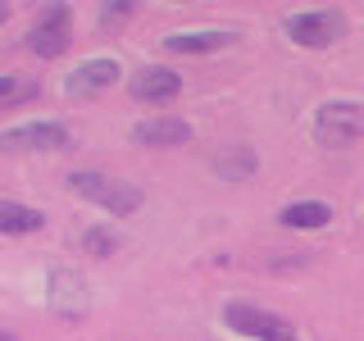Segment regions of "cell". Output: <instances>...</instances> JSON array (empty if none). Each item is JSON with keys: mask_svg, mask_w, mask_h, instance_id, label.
Returning a JSON list of instances; mask_svg holds the SVG:
<instances>
[{"mask_svg": "<svg viewBox=\"0 0 364 341\" xmlns=\"http://www.w3.org/2000/svg\"><path fill=\"white\" fill-rule=\"evenodd\" d=\"M68 191H77V196L91 200L96 210H109V214H119V219H128V214L141 210V191L123 178L100 173V168H73V173H68Z\"/></svg>", "mask_w": 364, "mask_h": 341, "instance_id": "obj_1", "label": "cell"}, {"mask_svg": "<svg viewBox=\"0 0 364 341\" xmlns=\"http://www.w3.org/2000/svg\"><path fill=\"white\" fill-rule=\"evenodd\" d=\"M223 323L232 328V332L250 337V341H301L291 318L273 314V310H264V305H255V301H228L223 305Z\"/></svg>", "mask_w": 364, "mask_h": 341, "instance_id": "obj_2", "label": "cell"}, {"mask_svg": "<svg viewBox=\"0 0 364 341\" xmlns=\"http://www.w3.org/2000/svg\"><path fill=\"white\" fill-rule=\"evenodd\" d=\"M46 310L64 323H77L87 318L91 310V291H87V278L77 269H50V282H46Z\"/></svg>", "mask_w": 364, "mask_h": 341, "instance_id": "obj_3", "label": "cell"}, {"mask_svg": "<svg viewBox=\"0 0 364 341\" xmlns=\"http://www.w3.org/2000/svg\"><path fill=\"white\" fill-rule=\"evenodd\" d=\"M314 136L323 146H355L364 136V109L355 105V100H328L323 109L314 114Z\"/></svg>", "mask_w": 364, "mask_h": 341, "instance_id": "obj_4", "label": "cell"}, {"mask_svg": "<svg viewBox=\"0 0 364 341\" xmlns=\"http://www.w3.org/2000/svg\"><path fill=\"white\" fill-rule=\"evenodd\" d=\"M341 32H346V18L337 9H301V14L287 18V37L296 45H310V50H323V45L341 41Z\"/></svg>", "mask_w": 364, "mask_h": 341, "instance_id": "obj_5", "label": "cell"}, {"mask_svg": "<svg viewBox=\"0 0 364 341\" xmlns=\"http://www.w3.org/2000/svg\"><path fill=\"white\" fill-rule=\"evenodd\" d=\"M119 77H123V64L114 55H91V60L73 64L64 87H68V96H96V91H109Z\"/></svg>", "mask_w": 364, "mask_h": 341, "instance_id": "obj_6", "label": "cell"}, {"mask_svg": "<svg viewBox=\"0 0 364 341\" xmlns=\"http://www.w3.org/2000/svg\"><path fill=\"white\" fill-rule=\"evenodd\" d=\"M0 146H5V151H64V146H68V128L55 123V119L23 123V128H9L5 136H0Z\"/></svg>", "mask_w": 364, "mask_h": 341, "instance_id": "obj_7", "label": "cell"}, {"mask_svg": "<svg viewBox=\"0 0 364 341\" xmlns=\"http://www.w3.org/2000/svg\"><path fill=\"white\" fill-rule=\"evenodd\" d=\"M228 45H237L232 28H191V32H168L164 37L168 55H214V50H228Z\"/></svg>", "mask_w": 364, "mask_h": 341, "instance_id": "obj_8", "label": "cell"}, {"mask_svg": "<svg viewBox=\"0 0 364 341\" xmlns=\"http://www.w3.org/2000/svg\"><path fill=\"white\" fill-rule=\"evenodd\" d=\"M28 45L41 55V60H55V55H64V45H68V9H64V5L41 9L37 28L28 32Z\"/></svg>", "mask_w": 364, "mask_h": 341, "instance_id": "obj_9", "label": "cell"}, {"mask_svg": "<svg viewBox=\"0 0 364 341\" xmlns=\"http://www.w3.org/2000/svg\"><path fill=\"white\" fill-rule=\"evenodd\" d=\"M178 91H182V77L173 73V68H164V64L146 68V73L132 82V96H136V100H146V105H164V100H178Z\"/></svg>", "mask_w": 364, "mask_h": 341, "instance_id": "obj_10", "label": "cell"}, {"mask_svg": "<svg viewBox=\"0 0 364 341\" xmlns=\"http://www.w3.org/2000/svg\"><path fill=\"white\" fill-rule=\"evenodd\" d=\"M136 146H182L191 136V123L187 119H141L132 128Z\"/></svg>", "mask_w": 364, "mask_h": 341, "instance_id": "obj_11", "label": "cell"}, {"mask_svg": "<svg viewBox=\"0 0 364 341\" xmlns=\"http://www.w3.org/2000/svg\"><path fill=\"white\" fill-rule=\"evenodd\" d=\"M41 223H46L41 210H32V205H18V200H0V232H5V237L37 232Z\"/></svg>", "mask_w": 364, "mask_h": 341, "instance_id": "obj_12", "label": "cell"}, {"mask_svg": "<svg viewBox=\"0 0 364 341\" xmlns=\"http://www.w3.org/2000/svg\"><path fill=\"white\" fill-rule=\"evenodd\" d=\"M278 219H282V227H323L333 219V210H328L323 200H296V205H287V210L278 214Z\"/></svg>", "mask_w": 364, "mask_h": 341, "instance_id": "obj_13", "label": "cell"}, {"mask_svg": "<svg viewBox=\"0 0 364 341\" xmlns=\"http://www.w3.org/2000/svg\"><path fill=\"white\" fill-rule=\"evenodd\" d=\"M259 168V155L255 151H219L214 155V173H223V178H250Z\"/></svg>", "mask_w": 364, "mask_h": 341, "instance_id": "obj_14", "label": "cell"}, {"mask_svg": "<svg viewBox=\"0 0 364 341\" xmlns=\"http://www.w3.org/2000/svg\"><path fill=\"white\" fill-rule=\"evenodd\" d=\"M119 246H123V237L114 232V227H87V232H82V250H87V255H114Z\"/></svg>", "mask_w": 364, "mask_h": 341, "instance_id": "obj_15", "label": "cell"}, {"mask_svg": "<svg viewBox=\"0 0 364 341\" xmlns=\"http://www.w3.org/2000/svg\"><path fill=\"white\" fill-rule=\"evenodd\" d=\"M32 91H37V82H23V77H14V73L0 77V100H5V105H18V100L32 96Z\"/></svg>", "mask_w": 364, "mask_h": 341, "instance_id": "obj_16", "label": "cell"}, {"mask_svg": "<svg viewBox=\"0 0 364 341\" xmlns=\"http://www.w3.org/2000/svg\"><path fill=\"white\" fill-rule=\"evenodd\" d=\"M136 14V5H128V0H114V5H100V23H123V18H132Z\"/></svg>", "mask_w": 364, "mask_h": 341, "instance_id": "obj_17", "label": "cell"}, {"mask_svg": "<svg viewBox=\"0 0 364 341\" xmlns=\"http://www.w3.org/2000/svg\"><path fill=\"white\" fill-rule=\"evenodd\" d=\"M0 341H14V332H5V337H0Z\"/></svg>", "mask_w": 364, "mask_h": 341, "instance_id": "obj_18", "label": "cell"}]
</instances>
